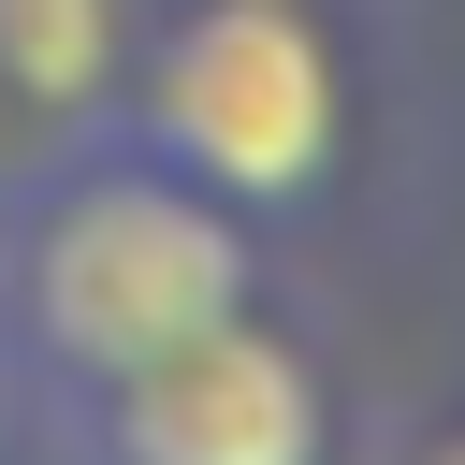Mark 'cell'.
Returning a JSON list of instances; mask_svg holds the SVG:
<instances>
[{"label":"cell","instance_id":"obj_5","mask_svg":"<svg viewBox=\"0 0 465 465\" xmlns=\"http://www.w3.org/2000/svg\"><path fill=\"white\" fill-rule=\"evenodd\" d=\"M407 465H465V421H450V436H421V450H407Z\"/></svg>","mask_w":465,"mask_h":465},{"label":"cell","instance_id":"obj_3","mask_svg":"<svg viewBox=\"0 0 465 465\" xmlns=\"http://www.w3.org/2000/svg\"><path fill=\"white\" fill-rule=\"evenodd\" d=\"M320 450H334V392L262 305L102 378V465H320Z\"/></svg>","mask_w":465,"mask_h":465},{"label":"cell","instance_id":"obj_6","mask_svg":"<svg viewBox=\"0 0 465 465\" xmlns=\"http://www.w3.org/2000/svg\"><path fill=\"white\" fill-rule=\"evenodd\" d=\"M0 436H15V378H0Z\"/></svg>","mask_w":465,"mask_h":465},{"label":"cell","instance_id":"obj_4","mask_svg":"<svg viewBox=\"0 0 465 465\" xmlns=\"http://www.w3.org/2000/svg\"><path fill=\"white\" fill-rule=\"evenodd\" d=\"M116 73H131V0H0V116L87 131L116 116Z\"/></svg>","mask_w":465,"mask_h":465},{"label":"cell","instance_id":"obj_1","mask_svg":"<svg viewBox=\"0 0 465 465\" xmlns=\"http://www.w3.org/2000/svg\"><path fill=\"white\" fill-rule=\"evenodd\" d=\"M232 305H247V218L218 189H189L174 160H145V145L73 160L15 218V349L73 392L131 378L145 349H174Z\"/></svg>","mask_w":465,"mask_h":465},{"label":"cell","instance_id":"obj_2","mask_svg":"<svg viewBox=\"0 0 465 465\" xmlns=\"http://www.w3.org/2000/svg\"><path fill=\"white\" fill-rule=\"evenodd\" d=\"M145 160L218 189L232 218L305 203L334 174V44L305 0H189L145 44Z\"/></svg>","mask_w":465,"mask_h":465}]
</instances>
